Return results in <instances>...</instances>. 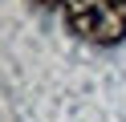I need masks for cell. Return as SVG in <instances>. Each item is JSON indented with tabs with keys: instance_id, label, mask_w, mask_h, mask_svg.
Here are the masks:
<instances>
[{
	"instance_id": "1",
	"label": "cell",
	"mask_w": 126,
	"mask_h": 122,
	"mask_svg": "<svg viewBox=\"0 0 126 122\" xmlns=\"http://www.w3.org/2000/svg\"><path fill=\"white\" fill-rule=\"evenodd\" d=\"M65 20L90 45H118L126 37V0H65Z\"/></svg>"
},
{
	"instance_id": "2",
	"label": "cell",
	"mask_w": 126,
	"mask_h": 122,
	"mask_svg": "<svg viewBox=\"0 0 126 122\" xmlns=\"http://www.w3.org/2000/svg\"><path fill=\"white\" fill-rule=\"evenodd\" d=\"M37 4H41V8H49V4H65V0H37Z\"/></svg>"
}]
</instances>
